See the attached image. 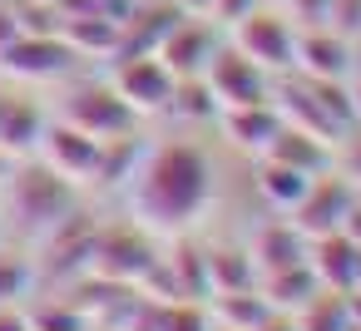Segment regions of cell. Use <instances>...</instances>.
Wrapping results in <instances>:
<instances>
[{"mask_svg": "<svg viewBox=\"0 0 361 331\" xmlns=\"http://www.w3.org/2000/svg\"><path fill=\"white\" fill-rule=\"evenodd\" d=\"M218 45H223V40H218L213 20H173L154 55H159L178 80H198V75L208 70V60H213Z\"/></svg>", "mask_w": 361, "mask_h": 331, "instance_id": "5b68a950", "label": "cell"}, {"mask_svg": "<svg viewBox=\"0 0 361 331\" xmlns=\"http://www.w3.org/2000/svg\"><path fill=\"white\" fill-rule=\"evenodd\" d=\"M114 89L129 109L149 114V109H169L173 94H178V75L159 60V55H134L114 70Z\"/></svg>", "mask_w": 361, "mask_h": 331, "instance_id": "3957f363", "label": "cell"}, {"mask_svg": "<svg viewBox=\"0 0 361 331\" xmlns=\"http://www.w3.org/2000/svg\"><path fill=\"white\" fill-rule=\"evenodd\" d=\"M208 193H213V168L198 144H164L134 173V213L164 232L193 223Z\"/></svg>", "mask_w": 361, "mask_h": 331, "instance_id": "6da1fadb", "label": "cell"}, {"mask_svg": "<svg viewBox=\"0 0 361 331\" xmlns=\"http://www.w3.org/2000/svg\"><path fill=\"white\" fill-rule=\"evenodd\" d=\"M203 85H208V94H213L218 104L243 109V104H262V94H267V70H262L257 60H247V55L228 40V45L213 50V60H208V70H203Z\"/></svg>", "mask_w": 361, "mask_h": 331, "instance_id": "7a4b0ae2", "label": "cell"}, {"mask_svg": "<svg viewBox=\"0 0 361 331\" xmlns=\"http://www.w3.org/2000/svg\"><path fill=\"white\" fill-rule=\"evenodd\" d=\"M233 45L257 60L262 70H277V65H292L297 60V30L282 20V15H267V11H252L233 25Z\"/></svg>", "mask_w": 361, "mask_h": 331, "instance_id": "277c9868", "label": "cell"}]
</instances>
